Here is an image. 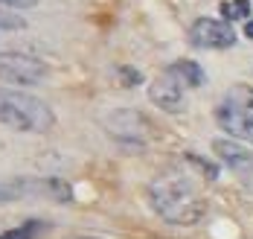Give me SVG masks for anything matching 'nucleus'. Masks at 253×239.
<instances>
[{
    "label": "nucleus",
    "instance_id": "nucleus-1",
    "mask_svg": "<svg viewBox=\"0 0 253 239\" xmlns=\"http://www.w3.org/2000/svg\"><path fill=\"white\" fill-rule=\"evenodd\" d=\"M149 204L163 222L180 225V228L201 222V216L207 213V198L201 195L195 178L186 169H177V166L163 169L152 178Z\"/></svg>",
    "mask_w": 253,
    "mask_h": 239
},
{
    "label": "nucleus",
    "instance_id": "nucleus-2",
    "mask_svg": "<svg viewBox=\"0 0 253 239\" xmlns=\"http://www.w3.org/2000/svg\"><path fill=\"white\" fill-rule=\"evenodd\" d=\"M0 126L21 134H44L55 126V111L24 88L0 85Z\"/></svg>",
    "mask_w": 253,
    "mask_h": 239
},
{
    "label": "nucleus",
    "instance_id": "nucleus-3",
    "mask_svg": "<svg viewBox=\"0 0 253 239\" xmlns=\"http://www.w3.org/2000/svg\"><path fill=\"white\" fill-rule=\"evenodd\" d=\"M215 123L233 140L253 143V88L251 85H233L215 105Z\"/></svg>",
    "mask_w": 253,
    "mask_h": 239
},
{
    "label": "nucleus",
    "instance_id": "nucleus-4",
    "mask_svg": "<svg viewBox=\"0 0 253 239\" xmlns=\"http://www.w3.org/2000/svg\"><path fill=\"white\" fill-rule=\"evenodd\" d=\"M47 76V64L41 58L18 50H6L0 53V85L6 88H29L38 85Z\"/></svg>",
    "mask_w": 253,
    "mask_h": 239
},
{
    "label": "nucleus",
    "instance_id": "nucleus-5",
    "mask_svg": "<svg viewBox=\"0 0 253 239\" xmlns=\"http://www.w3.org/2000/svg\"><path fill=\"white\" fill-rule=\"evenodd\" d=\"M189 44L198 50H227L236 44V29L218 18H198L189 27Z\"/></svg>",
    "mask_w": 253,
    "mask_h": 239
},
{
    "label": "nucleus",
    "instance_id": "nucleus-6",
    "mask_svg": "<svg viewBox=\"0 0 253 239\" xmlns=\"http://www.w3.org/2000/svg\"><path fill=\"white\" fill-rule=\"evenodd\" d=\"M105 129L114 140H120L123 146H137L143 149L149 140V120L137 111H114L105 120Z\"/></svg>",
    "mask_w": 253,
    "mask_h": 239
},
{
    "label": "nucleus",
    "instance_id": "nucleus-7",
    "mask_svg": "<svg viewBox=\"0 0 253 239\" xmlns=\"http://www.w3.org/2000/svg\"><path fill=\"white\" fill-rule=\"evenodd\" d=\"M186 91H189V88L177 79L175 73H172V67H166V70H163L152 85H149V99H152L160 111L180 114L183 105H186Z\"/></svg>",
    "mask_w": 253,
    "mask_h": 239
},
{
    "label": "nucleus",
    "instance_id": "nucleus-8",
    "mask_svg": "<svg viewBox=\"0 0 253 239\" xmlns=\"http://www.w3.org/2000/svg\"><path fill=\"white\" fill-rule=\"evenodd\" d=\"M212 152H215V158L221 160L224 166H230L242 181L253 184V149H245L239 140L218 137V140H212Z\"/></svg>",
    "mask_w": 253,
    "mask_h": 239
},
{
    "label": "nucleus",
    "instance_id": "nucleus-9",
    "mask_svg": "<svg viewBox=\"0 0 253 239\" xmlns=\"http://www.w3.org/2000/svg\"><path fill=\"white\" fill-rule=\"evenodd\" d=\"M169 67H172V73H175V76L183 82L189 91H192V88H201L204 82H207V73H204V67L198 64V61H192V58H180V61H172Z\"/></svg>",
    "mask_w": 253,
    "mask_h": 239
},
{
    "label": "nucleus",
    "instance_id": "nucleus-10",
    "mask_svg": "<svg viewBox=\"0 0 253 239\" xmlns=\"http://www.w3.org/2000/svg\"><path fill=\"white\" fill-rule=\"evenodd\" d=\"M47 231H50V222H44V219H26L21 225L3 231L0 239H41Z\"/></svg>",
    "mask_w": 253,
    "mask_h": 239
},
{
    "label": "nucleus",
    "instance_id": "nucleus-11",
    "mask_svg": "<svg viewBox=\"0 0 253 239\" xmlns=\"http://www.w3.org/2000/svg\"><path fill=\"white\" fill-rule=\"evenodd\" d=\"M221 15L224 21L233 24V21H251V0H224L221 3Z\"/></svg>",
    "mask_w": 253,
    "mask_h": 239
},
{
    "label": "nucleus",
    "instance_id": "nucleus-12",
    "mask_svg": "<svg viewBox=\"0 0 253 239\" xmlns=\"http://www.w3.org/2000/svg\"><path fill=\"white\" fill-rule=\"evenodd\" d=\"M24 27V18L21 15H6L0 12V29H21Z\"/></svg>",
    "mask_w": 253,
    "mask_h": 239
},
{
    "label": "nucleus",
    "instance_id": "nucleus-13",
    "mask_svg": "<svg viewBox=\"0 0 253 239\" xmlns=\"http://www.w3.org/2000/svg\"><path fill=\"white\" fill-rule=\"evenodd\" d=\"M0 6H12V9H29V6H35V0H0Z\"/></svg>",
    "mask_w": 253,
    "mask_h": 239
},
{
    "label": "nucleus",
    "instance_id": "nucleus-14",
    "mask_svg": "<svg viewBox=\"0 0 253 239\" xmlns=\"http://www.w3.org/2000/svg\"><path fill=\"white\" fill-rule=\"evenodd\" d=\"M12 198H15V192H12L6 184H0V201H12Z\"/></svg>",
    "mask_w": 253,
    "mask_h": 239
},
{
    "label": "nucleus",
    "instance_id": "nucleus-15",
    "mask_svg": "<svg viewBox=\"0 0 253 239\" xmlns=\"http://www.w3.org/2000/svg\"><path fill=\"white\" fill-rule=\"evenodd\" d=\"M245 35H248V38L253 41V18L248 21V24H245Z\"/></svg>",
    "mask_w": 253,
    "mask_h": 239
},
{
    "label": "nucleus",
    "instance_id": "nucleus-16",
    "mask_svg": "<svg viewBox=\"0 0 253 239\" xmlns=\"http://www.w3.org/2000/svg\"><path fill=\"white\" fill-rule=\"evenodd\" d=\"M73 239H99V237H73Z\"/></svg>",
    "mask_w": 253,
    "mask_h": 239
}]
</instances>
